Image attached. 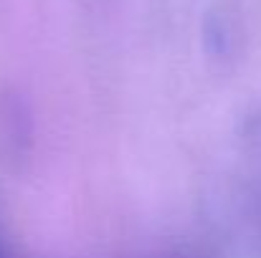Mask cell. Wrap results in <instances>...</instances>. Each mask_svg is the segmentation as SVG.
<instances>
[]
</instances>
